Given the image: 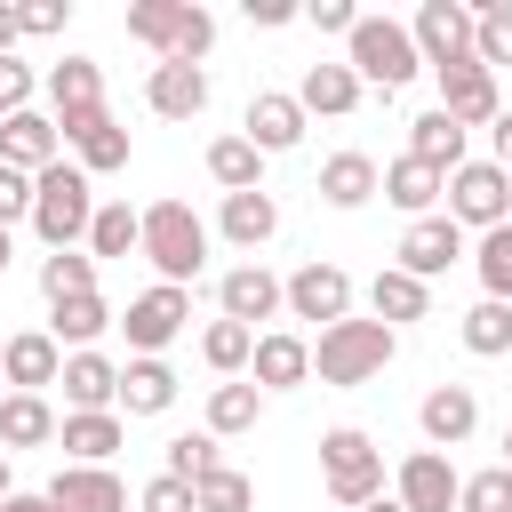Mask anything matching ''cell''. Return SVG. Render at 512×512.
<instances>
[{"instance_id": "6da1fadb", "label": "cell", "mask_w": 512, "mask_h": 512, "mask_svg": "<svg viewBox=\"0 0 512 512\" xmlns=\"http://www.w3.org/2000/svg\"><path fill=\"white\" fill-rule=\"evenodd\" d=\"M136 248L152 256V272L168 288H192L208 272V224L192 216V200H152L136 208Z\"/></svg>"}, {"instance_id": "7a4b0ae2", "label": "cell", "mask_w": 512, "mask_h": 512, "mask_svg": "<svg viewBox=\"0 0 512 512\" xmlns=\"http://www.w3.org/2000/svg\"><path fill=\"white\" fill-rule=\"evenodd\" d=\"M392 352H400V328H384V320H336V328H320V344H312V376L320 384H336V392H352V384H376L384 368H392Z\"/></svg>"}, {"instance_id": "3957f363", "label": "cell", "mask_w": 512, "mask_h": 512, "mask_svg": "<svg viewBox=\"0 0 512 512\" xmlns=\"http://www.w3.org/2000/svg\"><path fill=\"white\" fill-rule=\"evenodd\" d=\"M128 40H144L160 64H200L216 48V16L200 0H128Z\"/></svg>"}, {"instance_id": "277c9868", "label": "cell", "mask_w": 512, "mask_h": 512, "mask_svg": "<svg viewBox=\"0 0 512 512\" xmlns=\"http://www.w3.org/2000/svg\"><path fill=\"white\" fill-rule=\"evenodd\" d=\"M344 64H352L360 88H384V96L424 72V56H416V40H408L400 16H360V24L344 32Z\"/></svg>"}, {"instance_id": "5b68a950", "label": "cell", "mask_w": 512, "mask_h": 512, "mask_svg": "<svg viewBox=\"0 0 512 512\" xmlns=\"http://www.w3.org/2000/svg\"><path fill=\"white\" fill-rule=\"evenodd\" d=\"M88 216H96V184L80 176V160H56L32 176V232L48 240V256L88 240Z\"/></svg>"}, {"instance_id": "8992f818", "label": "cell", "mask_w": 512, "mask_h": 512, "mask_svg": "<svg viewBox=\"0 0 512 512\" xmlns=\"http://www.w3.org/2000/svg\"><path fill=\"white\" fill-rule=\"evenodd\" d=\"M320 488H328L344 512L376 504V496H384V448H376L360 424H336V432H320Z\"/></svg>"}, {"instance_id": "52a82bcc", "label": "cell", "mask_w": 512, "mask_h": 512, "mask_svg": "<svg viewBox=\"0 0 512 512\" xmlns=\"http://www.w3.org/2000/svg\"><path fill=\"white\" fill-rule=\"evenodd\" d=\"M440 216H448L456 232H496V224H512V168L464 160V168L448 176V192H440Z\"/></svg>"}, {"instance_id": "ba28073f", "label": "cell", "mask_w": 512, "mask_h": 512, "mask_svg": "<svg viewBox=\"0 0 512 512\" xmlns=\"http://www.w3.org/2000/svg\"><path fill=\"white\" fill-rule=\"evenodd\" d=\"M184 328H192V288H168V280H152V288L128 296V312H120V336H128L136 360H160Z\"/></svg>"}, {"instance_id": "9c48e42d", "label": "cell", "mask_w": 512, "mask_h": 512, "mask_svg": "<svg viewBox=\"0 0 512 512\" xmlns=\"http://www.w3.org/2000/svg\"><path fill=\"white\" fill-rule=\"evenodd\" d=\"M280 312H296V320H320V328H336L344 312H352V272L344 264H296L288 280H280Z\"/></svg>"}, {"instance_id": "30bf717a", "label": "cell", "mask_w": 512, "mask_h": 512, "mask_svg": "<svg viewBox=\"0 0 512 512\" xmlns=\"http://www.w3.org/2000/svg\"><path fill=\"white\" fill-rule=\"evenodd\" d=\"M408 40H416L424 72H448V64L472 56V8H464V0H424V8L408 16Z\"/></svg>"}, {"instance_id": "8fae6325", "label": "cell", "mask_w": 512, "mask_h": 512, "mask_svg": "<svg viewBox=\"0 0 512 512\" xmlns=\"http://www.w3.org/2000/svg\"><path fill=\"white\" fill-rule=\"evenodd\" d=\"M456 488H464V472H456L440 448H416V456H400L392 504H400V512H456Z\"/></svg>"}, {"instance_id": "7c38bea8", "label": "cell", "mask_w": 512, "mask_h": 512, "mask_svg": "<svg viewBox=\"0 0 512 512\" xmlns=\"http://www.w3.org/2000/svg\"><path fill=\"white\" fill-rule=\"evenodd\" d=\"M416 424H424V448H464L472 432H480V392L472 384H432L424 400H416Z\"/></svg>"}, {"instance_id": "4fadbf2b", "label": "cell", "mask_w": 512, "mask_h": 512, "mask_svg": "<svg viewBox=\"0 0 512 512\" xmlns=\"http://www.w3.org/2000/svg\"><path fill=\"white\" fill-rule=\"evenodd\" d=\"M432 80H440V112H448L456 128H488V120L504 112L496 72H488V64H472V56H464V64H448V72H432Z\"/></svg>"}, {"instance_id": "5bb4252c", "label": "cell", "mask_w": 512, "mask_h": 512, "mask_svg": "<svg viewBox=\"0 0 512 512\" xmlns=\"http://www.w3.org/2000/svg\"><path fill=\"white\" fill-rule=\"evenodd\" d=\"M56 136L80 152V176H112V168H128V128L96 104V112H72V120H56Z\"/></svg>"}, {"instance_id": "9a60e30c", "label": "cell", "mask_w": 512, "mask_h": 512, "mask_svg": "<svg viewBox=\"0 0 512 512\" xmlns=\"http://www.w3.org/2000/svg\"><path fill=\"white\" fill-rule=\"evenodd\" d=\"M248 384H256V392H296V384H312V344L288 336V328H256Z\"/></svg>"}, {"instance_id": "2e32d148", "label": "cell", "mask_w": 512, "mask_h": 512, "mask_svg": "<svg viewBox=\"0 0 512 512\" xmlns=\"http://www.w3.org/2000/svg\"><path fill=\"white\" fill-rule=\"evenodd\" d=\"M392 256H400V272H408V280H424V288H432V280L464 256V232H456L448 216H416V224L400 232V248H392Z\"/></svg>"}, {"instance_id": "e0dca14e", "label": "cell", "mask_w": 512, "mask_h": 512, "mask_svg": "<svg viewBox=\"0 0 512 512\" xmlns=\"http://www.w3.org/2000/svg\"><path fill=\"white\" fill-rule=\"evenodd\" d=\"M56 384H64V416H96V408H120V360H104V352H64Z\"/></svg>"}, {"instance_id": "ac0fdd59", "label": "cell", "mask_w": 512, "mask_h": 512, "mask_svg": "<svg viewBox=\"0 0 512 512\" xmlns=\"http://www.w3.org/2000/svg\"><path fill=\"white\" fill-rule=\"evenodd\" d=\"M40 496H48L56 512H128V488H120L112 464H64Z\"/></svg>"}, {"instance_id": "d6986e66", "label": "cell", "mask_w": 512, "mask_h": 512, "mask_svg": "<svg viewBox=\"0 0 512 512\" xmlns=\"http://www.w3.org/2000/svg\"><path fill=\"white\" fill-rule=\"evenodd\" d=\"M240 136H248L264 160H272V152H296V144H304V104H296V96H280V88H256V96H248Z\"/></svg>"}, {"instance_id": "ffe728a7", "label": "cell", "mask_w": 512, "mask_h": 512, "mask_svg": "<svg viewBox=\"0 0 512 512\" xmlns=\"http://www.w3.org/2000/svg\"><path fill=\"white\" fill-rule=\"evenodd\" d=\"M56 368H64V352H56L48 328H16V336L0 344V384H8V392H48Z\"/></svg>"}, {"instance_id": "44dd1931", "label": "cell", "mask_w": 512, "mask_h": 512, "mask_svg": "<svg viewBox=\"0 0 512 512\" xmlns=\"http://www.w3.org/2000/svg\"><path fill=\"white\" fill-rule=\"evenodd\" d=\"M56 160H64V136H56L48 112H16V120H0V168L40 176V168H56Z\"/></svg>"}, {"instance_id": "7402d4cb", "label": "cell", "mask_w": 512, "mask_h": 512, "mask_svg": "<svg viewBox=\"0 0 512 512\" xmlns=\"http://www.w3.org/2000/svg\"><path fill=\"white\" fill-rule=\"evenodd\" d=\"M272 312H280V280H272L264 264H232V272L216 280V320L256 328V320H272Z\"/></svg>"}, {"instance_id": "603a6c76", "label": "cell", "mask_w": 512, "mask_h": 512, "mask_svg": "<svg viewBox=\"0 0 512 512\" xmlns=\"http://www.w3.org/2000/svg\"><path fill=\"white\" fill-rule=\"evenodd\" d=\"M144 104H152L160 120H200V112H208V64H152Z\"/></svg>"}, {"instance_id": "cb8c5ba5", "label": "cell", "mask_w": 512, "mask_h": 512, "mask_svg": "<svg viewBox=\"0 0 512 512\" xmlns=\"http://www.w3.org/2000/svg\"><path fill=\"white\" fill-rule=\"evenodd\" d=\"M40 88H48V120H72V112H96V104H104V72H96V56H56Z\"/></svg>"}, {"instance_id": "d4e9b609", "label": "cell", "mask_w": 512, "mask_h": 512, "mask_svg": "<svg viewBox=\"0 0 512 512\" xmlns=\"http://www.w3.org/2000/svg\"><path fill=\"white\" fill-rule=\"evenodd\" d=\"M296 104H304V120H344V112H360V80H352V64H304Z\"/></svg>"}, {"instance_id": "484cf974", "label": "cell", "mask_w": 512, "mask_h": 512, "mask_svg": "<svg viewBox=\"0 0 512 512\" xmlns=\"http://www.w3.org/2000/svg\"><path fill=\"white\" fill-rule=\"evenodd\" d=\"M376 192H384V200H392V208H408V224H416V216H440V192H448V176H440V168H424V160H408V152H400V160H392V168H384V176H376Z\"/></svg>"}, {"instance_id": "4316f807", "label": "cell", "mask_w": 512, "mask_h": 512, "mask_svg": "<svg viewBox=\"0 0 512 512\" xmlns=\"http://www.w3.org/2000/svg\"><path fill=\"white\" fill-rule=\"evenodd\" d=\"M56 440V408L48 392H0V456L16 448H48Z\"/></svg>"}, {"instance_id": "83f0119b", "label": "cell", "mask_w": 512, "mask_h": 512, "mask_svg": "<svg viewBox=\"0 0 512 512\" xmlns=\"http://www.w3.org/2000/svg\"><path fill=\"white\" fill-rule=\"evenodd\" d=\"M464 136H472V128H456V120L432 104V112H416V120H408V160H424V168L456 176V168H464Z\"/></svg>"}, {"instance_id": "f1b7e54d", "label": "cell", "mask_w": 512, "mask_h": 512, "mask_svg": "<svg viewBox=\"0 0 512 512\" xmlns=\"http://www.w3.org/2000/svg\"><path fill=\"white\" fill-rule=\"evenodd\" d=\"M216 232H224L232 248H248V256H256V248L280 232V200H272V192H224V216H216Z\"/></svg>"}, {"instance_id": "f546056e", "label": "cell", "mask_w": 512, "mask_h": 512, "mask_svg": "<svg viewBox=\"0 0 512 512\" xmlns=\"http://www.w3.org/2000/svg\"><path fill=\"white\" fill-rule=\"evenodd\" d=\"M56 440L72 448V464H112V448L128 440V416H120V408H96V416H56Z\"/></svg>"}, {"instance_id": "4dcf8cb0", "label": "cell", "mask_w": 512, "mask_h": 512, "mask_svg": "<svg viewBox=\"0 0 512 512\" xmlns=\"http://www.w3.org/2000/svg\"><path fill=\"white\" fill-rule=\"evenodd\" d=\"M424 312H432V288H424V280H408L400 264H384V272L368 280V320L400 328V320H424Z\"/></svg>"}, {"instance_id": "1f68e13d", "label": "cell", "mask_w": 512, "mask_h": 512, "mask_svg": "<svg viewBox=\"0 0 512 512\" xmlns=\"http://www.w3.org/2000/svg\"><path fill=\"white\" fill-rule=\"evenodd\" d=\"M176 408V368L168 360H128L120 368V416H168Z\"/></svg>"}, {"instance_id": "d6a6232c", "label": "cell", "mask_w": 512, "mask_h": 512, "mask_svg": "<svg viewBox=\"0 0 512 512\" xmlns=\"http://www.w3.org/2000/svg\"><path fill=\"white\" fill-rule=\"evenodd\" d=\"M112 328V304L104 296H64V304H48V336H56V352L72 344V352H96V336Z\"/></svg>"}, {"instance_id": "836d02e7", "label": "cell", "mask_w": 512, "mask_h": 512, "mask_svg": "<svg viewBox=\"0 0 512 512\" xmlns=\"http://www.w3.org/2000/svg\"><path fill=\"white\" fill-rule=\"evenodd\" d=\"M320 200H328V208H368V200H376V160H368V152L320 160Z\"/></svg>"}, {"instance_id": "e575fe53", "label": "cell", "mask_w": 512, "mask_h": 512, "mask_svg": "<svg viewBox=\"0 0 512 512\" xmlns=\"http://www.w3.org/2000/svg\"><path fill=\"white\" fill-rule=\"evenodd\" d=\"M208 176H216L224 192H264V152H256L248 136H216V144H208Z\"/></svg>"}, {"instance_id": "d590c367", "label": "cell", "mask_w": 512, "mask_h": 512, "mask_svg": "<svg viewBox=\"0 0 512 512\" xmlns=\"http://www.w3.org/2000/svg\"><path fill=\"white\" fill-rule=\"evenodd\" d=\"M256 416H264V392H256V384H216V392H208V432H216V440L256 432Z\"/></svg>"}, {"instance_id": "8d00e7d4", "label": "cell", "mask_w": 512, "mask_h": 512, "mask_svg": "<svg viewBox=\"0 0 512 512\" xmlns=\"http://www.w3.org/2000/svg\"><path fill=\"white\" fill-rule=\"evenodd\" d=\"M472 64H512V0H480L472 8Z\"/></svg>"}, {"instance_id": "74e56055", "label": "cell", "mask_w": 512, "mask_h": 512, "mask_svg": "<svg viewBox=\"0 0 512 512\" xmlns=\"http://www.w3.org/2000/svg\"><path fill=\"white\" fill-rule=\"evenodd\" d=\"M136 248V208L128 200H96V216H88V256L104 264V256H128Z\"/></svg>"}, {"instance_id": "f35d334b", "label": "cell", "mask_w": 512, "mask_h": 512, "mask_svg": "<svg viewBox=\"0 0 512 512\" xmlns=\"http://www.w3.org/2000/svg\"><path fill=\"white\" fill-rule=\"evenodd\" d=\"M248 352H256V328H240V320H208V328H200V360H208L216 376H240Z\"/></svg>"}, {"instance_id": "ab89813d", "label": "cell", "mask_w": 512, "mask_h": 512, "mask_svg": "<svg viewBox=\"0 0 512 512\" xmlns=\"http://www.w3.org/2000/svg\"><path fill=\"white\" fill-rule=\"evenodd\" d=\"M216 464H224L216 432H176V440H168V464H160V472H168V480H184V488H200V480H208Z\"/></svg>"}, {"instance_id": "60d3db41", "label": "cell", "mask_w": 512, "mask_h": 512, "mask_svg": "<svg viewBox=\"0 0 512 512\" xmlns=\"http://www.w3.org/2000/svg\"><path fill=\"white\" fill-rule=\"evenodd\" d=\"M456 336H464V352H480V360L512 352V304H488V296H480V304L464 312V328H456Z\"/></svg>"}, {"instance_id": "b9f144b4", "label": "cell", "mask_w": 512, "mask_h": 512, "mask_svg": "<svg viewBox=\"0 0 512 512\" xmlns=\"http://www.w3.org/2000/svg\"><path fill=\"white\" fill-rule=\"evenodd\" d=\"M472 272H480L488 304H512V224L480 232V248H472Z\"/></svg>"}, {"instance_id": "7bdbcfd3", "label": "cell", "mask_w": 512, "mask_h": 512, "mask_svg": "<svg viewBox=\"0 0 512 512\" xmlns=\"http://www.w3.org/2000/svg\"><path fill=\"white\" fill-rule=\"evenodd\" d=\"M40 296H48V304H64V296H96V256L56 248V256L40 264Z\"/></svg>"}, {"instance_id": "ee69618b", "label": "cell", "mask_w": 512, "mask_h": 512, "mask_svg": "<svg viewBox=\"0 0 512 512\" xmlns=\"http://www.w3.org/2000/svg\"><path fill=\"white\" fill-rule=\"evenodd\" d=\"M192 512H256V480L232 472V464H216V472L192 488Z\"/></svg>"}, {"instance_id": "f6af8a7d", "label": "cell", "mask_w": 512, "mask_h": 512, "mask_svg": "<svg viewBox=\"0 0 512 512\" xmlns=\"http://www.w3.org/2000/svg\"><path fill=\"white\" fill-rule=\"evenodd\" d=\"M456 512H512V472H504V464L472 472V480L456 488Z\"/></svg>"}, {"instance_id": "bcb514c9", "label": "cell", "mask_w": 512, "mask_h": 512, "mask_svg": "<svg viewBox=\"0 0 512 512\" xmlns=\"http://www.w3.org/2000/svg\"><path fill=\"white\" fill-rule=\"evenodd\" d=\"M32 64L24 56H0V120H16V112H32Z\"/></svg>"}, {"instance_id": "7dc6e473", "label": "cell", "mask_w": 512, "mask_h": 512, "mask_svg": "<svg viewBox=\"0 0 512 512\" xmlns=\"http://www.w3.org/2000/svg\"><path fill=\"white\" fill-rule=\"evenodd\" d=\"M72 24V0H24L16 8V32H32V40H56Z\"/></svg>"}, {"instance_id": "c3c4849f", "label": "cell", "mask_w": 512, "mask_h": 512, "mask_svg": "<svg viewBox=\"0 0 512 512\" xmlns=\"http://www.w3.org/2000/svg\"><path fill=\"white\" fill-rule=\"evenodd\" d=\"M8 224H32V176H16V168H0V232Z\"/></svg>"}, {"instance_id": "681fc988", "label": "cell", "mask_w": 512, "mask_h": 512, "mask_svg": "<svg viewBox=\"0 0 512 512\" xmlns=\"http://www.w3.org/2000/svg\"><path fill=\"white\" fill-rule=\"evenodd\" d=\"M136 512H192V488L160 472V480H144V496H136Z\"/></svg>"}, {"instance_id": "f907efd6", "label": "cell", "mask_w": 512, "mask_h": 512, "mask_svg": "<svg viewBox=\"0 0 512 512\" xmlns=\"http://www.w3.org/2000/svg\"><path fill=\"white\" fill-rule=\"evenodd\" d=\"M304 24H320V32H352V24H360V8H352V0H312V8H304Z\"/></svg>"}, {"instance_id": "816d5d0a", "label": "cell", "mask_w": 512, "mask_h": 512, "mask_svg": "<svg viewBox=\"0 0 512 512\" xmlns=\"http://www.w3.org/2000/svg\"><path fill=\"white\" fill-rule=\"evenodd\" d=\"M304 8L296 0H248V24H264V32H280V24H296Z\"/></svg>"}, {"instance_id": "f5cc1de1", "label": "cell", "mask_w": 512, "mask_h": 512, "mask_svg": "<svg viewBox=\"0 0 512 512\" xmlns=\"http://www.w3.org/2000/svg\"><path fill=\"white\" fill-rule=\"evenodd\" d=\"M488 144H496V168H512V104L488 120Z\"/></svg>"}, {"instance_id": "db71d44e", "label": "cell", "mask_w": 512, "mask_h": 512, "mask_svg": "<svg viewBox=\"0 0 512 512\" xmlns=\"http://www.w3.org/2000/svg\"><path fill=\"white\" fill-rule=\"evenodd\" d=\"M0 512H56V504H48V496H24V488H8V496H0Z\"/></svg>"}, {"instance_id": "11a10c76", "label": "cell", "mask_w": 512, "mask_h": 512, "mask_svg": "<svg viewBox=\"0 0 512 512\" xmlns=\"http://www.w3.org/2000/svg\"><path fill=\"white\" fill-rule=\"evenodd\" d=\"M16 40H24V32H16V8L0 0V56H16Z\"/></svg>"}, {"instance_id": "9f6ffc18", "label": "cell", "mask_w": 512, "mask_h": 512, "mask_svg": "<svg viewBox=\"0 0 512 512\" xmlns=\"http://www.w3.org/2000/svg\"><path fill=\"white\" fill-rule=\"evenodd\" d=\"M360 512H400V504H392V496H376V504H360Z\"/></svg>"}, {"instance_id": "6f0895ef", "label": "cell", "mask_w": 512, "mask_h": 512, "mask_svg": "<svg viewBox=\"0 0 512 512\" xmlns=\"http://www.w3.org/2000/svg\"><path fill=\"white\" fill-rule=\"evenodd\" d=\"M504 472H512V424H504Z\"/></svg>"}, {"instance_id": "680465c9", "label": "cell", "mask_w": 512, "mask_h": 512, "mask_svg": "<svg viewBox=\"0 0 512 512\" xmlns=\"http://www.w3.org/2000/svg\"><path fill=\"white\" fill-rule=\"evenodd\" d=\"M8 256H16V248H8V232H0V272H8Z\"/></svg>"}, {"instance_id": "91938a15", "label": "cell", "mask_w": 512, "mask_h": 512, "mask_svg": "<svg viewBox=\"0 0 512 512\" xmlns=\"http://www.w3.org/2000/svg\"><path fill=\"white\" fill-rule=\"evenodd\" d=\"M0 496H8V456H0Z\"/></svg>"}, {"instance_id": "94428289", "label": "cell", "mask_w": 512, "mask_h": 512, "mask_svg": "<svg viewBox=\"0 0 512 512\" xmlns=\"http://www.w3.org/2000/svg\"><path fill=\"white\" fill-rule=\"evenodd\" d=\"M0 392H8V384H0Z\"/></svg>"}]
</instances>
